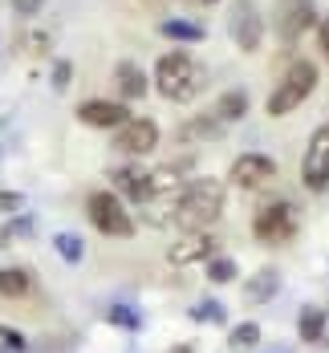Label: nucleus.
<instances>
[{"instance_id":"nucleus-7","label":"nucleus","mask_w":329,"mask_h":353,"mask_svg":"<svg viewBox=\"0 0 329 353\" xmlns=\"http://www.w3.org/2000/svg\"><path fill=\"white\" fill-rule=\"evenodd\" d=\"M228 33L236 41L240 53H256L260 41H264V17L252 0H236L232 4V17H228Z\"/></svg>"},{"instance_id":"nucleus-24","label":"nucleus","mask_w":329,"mask_h":353,"mask_svg":"<svg viewBox=\"0 0 329 353\" xmlns=\"http://www.w3.org/2000/svg\"><path fill=\"white\" fill-rule=\"evenodd\" d=\"M236 276H240V268H236L232 256H212L208 260V281L212 284H232Z\"/></svg>"},{"instance_id":"nucleus-6","label":"nucleus","mask_w":329,"mask_h":353,"mask_svg":"<svg viewBox=\"0 0 329 353\" xmlns=\"http://www.w3.org/2000/svg\"><path fill=\"white\" fill-rule=\"evenodd\" d=\"M313 21H317V4L313 0H277V8H272V25H277V37L285 45H297L313 29Z\"/></svg>"},{"instance_id":"nucleus-1","label":"nucleus","mask_w":329,"mask_h":353,"mask_svg":"<svg viewBox=\"0 0 329 353\" xmlns=\"http://www.w3.org/2000/svg\"><path fill=\"white\" fill-rule=\"evenodd\" d=\"M228 208V187L219 179H191L175 195V223L183 232H203L208 223H216Z\"/></svg>"},{"instance_id":"nucleus-9","label":"nucleus","mask_w":329,"mask_h":353,"mask_svg":"<svg viewBox=\"0 0 329 353\" xmlns=\"http://www.w3.org/2000/svg\"><path fill=\"white\" fill-rule=\"evenodd\" d=\"M277 179V163L268 159V154H240L236 163H232V171H228V183L232 187H240V191H260V187H268Z\"/></svg>"},{"instance_id":"nucleus-10","label":"nucleus","mask_w":329,"mask_h":353,"mask_svg":"<svg viewBox=\"0 0 329 353\" xmlns=\"http://www.w3.org/2000/svg\"><path fill=\"white\" fill-rule=\"evenodd\" d=\"M183 191V163H163L154 171H143V187H139V203H154V199H175Z\"/></svg>"},{"instance_id":"nucleus-23","label":"nucleus","mask_w":329,"mask_h":353,"mask_svg":"<svg viewBox=\"0 0 329 353\" xmlns=\"http://www.w3.org/2000/svg\"><path fill=\"white\" fill-rule=\"evenodd\" d=\"M256 341H260V325H256V321H240V325H236V329L228 333V345H232L236 353L252 350Z\"/></svg>"},{"instance_id":"nucleus-25","label":"nucleus","mask_w":329,"mask_h":353,"mask_svg":"<svg viewBox=\"0 0 329 353\" xmlns=\"http://www.w3.org/2000/svg\"><path fill=\"white\" fill-rule=\"evenodd\" d=\"M191 321H195V325H223V321H228V309H223L219 301H199V305L191 309Z\"/></svg>"},{"instance_id":"nucleus-2","label":"nucleus","mask_w":329,"mask_h":353,"mask_svg":"<svg viewBox=\"0 0 329 353\" xmlns=\"http://www.w3.org/2000/svg\"><path fill=\"white\" fill-rule=\"evenodd\" d=\"M154 85H159V94H163L167 102H191L195 94H203L208 70H203L191 53L171 49V53H163L159 65H154Z\"/></svg>"},{"instance_id":"nucleus-16","label":"nucleus","mask_w":329,"mask_h":353,"mask_svg":"<svg viewBox=\"0 0 329 353\" xmlns=\"http://www.w3.org/2000/svg\"><path fill=\"white\" fill-rule=\"evenodd\" d=\"M219 134H223V122H219L216 114H195L191 122H183L179 130H175L179 142H208V139H219Z\"/></svg>"},{"instance_id":"nucleus-33","label":"nucleus","mask_w":329,"mask_h":353,"mask_svg":"<svg viewBox=\"0 0 329 353\" xmlns=\"http://www.w3.org/2000/svg\"><path fill=\"white\" fill-rule=\"evenodd\" d=\"M171 353H191V350H171Z\"/></svg>"},{"instance_id":"nucleus-3","label":"nucleus","mask_w":329,"mask_h":353,"mask_svg":"<svg viewBox=\"0 0 329 353\" xmlns=\"http://www.w3.org/2000/svg\"><path fill=\"white\" fill-rule=\"evenodd\" d=\"M313 90H317V65H313V61H292L289 70H285V77H281V85L272 90L264 114H268V118H285V114H292Z\"/></svg>"},{"instance_id":"nucleus-30","label":"nucleus","mask_w":329,"mask_h":353,"mask_svg":"<svg viewBox=\"0 0 329 353\" xmlns=\"http://www.w3.org/2000/svg\"><path fill=\"white\" fill-rule=\"evenodd\" d=\"M0 337H4V345H8V350H25V337H21L17 329H4V325H0Z\"/></svg>"},{"instance_id":"nucleus-29","label":"nucleus","mask_w":329,"mask_h":353,"mask_svg":"<svg viewBox=\"0 0 329 353\" xmlns=\"http://www.w3.org/2000/svg\"><path fill=\"white\" fill-rule=\"evenodd\" d=\"M0 208H4V212H21V208H25V199H21L17 191H4V195H0Z\"/></svg>"},{"instance_id":"nucleus-14","label":"nucleus","mask_w":329,"mask_h":353,"mask_svg":"<svg viewBox=\"0 0 329 353\" xmlns=\"http://www.w3.org/2000/svg\"><path fill=\"white\" fill-rule=\"evenodd\" d=\"M114 85H118V94H122L126 102L146 98V73H143V65H134V61H118V65H114Z\"/></svg>"},{"instance_id":"nucleus-15","label":"nucleus","mask_w":329,"mask_h":353,"mask_svg":"<svg viewBox=\"0 0 329 353\" xmlns=\"http://www.w3.org/2000/svg\"><path fill=\"white\" fill-rule=\"evenodd\" d=\"M281 292V272L277 268H260L256 276H248L244 284V305H268Z\"/></svg>"},{"instance_id":"nucleus-22","label":"nucleus","mask_w":329,"mask_h":353,"mask_svg":"<svg viewBox=\"0 0 329 353\" xmlns=\"http://www.w3.org/2000/svg\"><path fill=\"white\" fill-rule=\"evenodd\" d=\"M110 179H114V187H118L122 195H130V199L139 203V187H143V171H139V167H118V171H110Z\"/></svg>"},{"instance_id":"nucleus-5","label":"nucleus","mask_w":329,"mask_h":353,"mask_svg":"<svg viewBox=\"0 0 329 353\" xmlns=\"http://www.w3.org/2000/svg\"><path fill=\"white\" fill-rule=\"evenodd\" d=\"M297 228H301V212H297V203L289 199H277V203H264L252 219V236L260 244L268 248H281L289 244L292 236H297Z\"/></svg>"},{"instance_id":"nucleus-32","label":"nucleus","mask_w":329,"mask_h":353,"mask_svg":"<svg viewBox=\"0 0 329 353\" xmlns=\"http://www.w3.org/2000/svg\"><path fill=\"white\" fill-rule=\"evenodd\" d=\"M321 345H329V321H326V333H321Z\"/></svg>"},{"instance_id":"nucleus-18","label":"nucleus","mask_w":329,"mask_h":353,"mask_svg":"<svg viewBox=\"0 0 329 353\" xmlns=\"http://www.w3.org/2000/svg\"><path fill=\"white\" fill-rule=\"evenodd\" d=\"M212 114H216L223 126L240 122V118L248 114V94H244V90H228V94H219V98H216V110H212Z\"/></svg>"},{"instance_id":"nucleus-31","label":"nucleus","mask_w":329,"mask_h":353,"mask_svg":"<svg viewBox=\"0 0 329 353\" xmlns=\"http://www.w3.org/2000/svg\"><path fill=\"white\" fill-rule=\"evenodd\" d=\"M321 49H326V53H329V17H326V21H321Z\"/></svg>"},{"instance_id":"nucleus-28","label":"nucleus","mask_w":329,"mask_h":353,"mask_svg":"<svg viewBox=\"0 0 329 353\" xmlns=\"http://www.w3.org/2000/svg\"><path fill=\"white\" fill-rule=\"evenodd\" d=\"M41 4H45V0H12L17 17H37V12H41Z\"/></svg>"},{"instance_id":"nucleus-34","label":"nucleus","mask_w":329,"mask_h":353,"mask_svg":"<svg viewBox=\"0 0 329 353\" xmlns=\"http://www.w3.org/2000/svg\"><path fill=\"white\" fill-rule=\"evenodd\" d=\"M199 4H212V0H199Z\"/></svg>"},{"instance_id":"nucleus-27","label":"nucleus","mask_w":329,"mask_h":353,"mask_svg":"<svg viewBox=\"0 0 329 353\" xmlns=\"http://www.w3.org/2000/svg\"><path fill=\"white\" fill-rule=\"evenodd\" d=\"M70 77H73V65L61 57V61H53V90H70Z\"/></svg>"},{"instance_id":"nucleus-19","label":"nucleus","mask_w":329,"mask_h":353,"mask_svg":"<svg viewBox=\"0 0 329 353\" xmlns=\"http://www.w3.org/2000/svg\"><path fill=\"white\" fill-rule=\"evenodd\" d=\"M159 33L167 37V41H183V45H199L208 29L203 25H195V21H179V17H171V21H163L159 25Z\"/></svg>"},{"instance_id":"nucleus-11","label":"nucleus","mask_w":329,"mask_h":353,"mask_svg":"<svg viewBox=\"0 0 329 353\" xmlns=\"http://www.w3.org/2000/svg\"><path fill=\"white\" fill-rule=\"evenodd\" d=\"M118 150H126V154H150L154 146H159V126L150 122V118H126L122 126H118V142H114Z\"/></svg>"},{"instance_id":"nucleus-8","label":"nucleus","mask_w":329,"mask_h":353,"mask_svg":"<svg viewBox=\"0 0 329 353\" xmlns=\"http://www.w3.org/2000/svg\"><path fill=\"white\" fill-rule=\"evenodd\" d=\"M301 183H305L313 195L329 191V122L321 130H313V139H309L305 163H301Z\"/></svg>"},{"instance_id":"nucleus-17","label":"nucleus","mask_w":329,"mask_h":353,"mask_svg":"<svg viewBox=\"0 0 329 353\" xmlns=\"http://www.w3.org/2000/svg\"><path fill=\"white\" fill-rule=\"evenodd\" d=\"M326 309H317V305H305L301 309V317H297V337L305 341V345H317L321 341V333H326Z\"/></svg>"},{"instance_id":"nucleus-4","label":"nucleus","mask_w":329,"mask_h":353,"mask_svg":"<svg viewBox=\"0 0 329 353\" xmlns=\"http://www.w3.org/2000/svg\"><path fill=\"white\" fill-rule=\"evenodd\" d=\"M86 215H90V223L102 236H110V240H130L134 236V219L126 212V203L118 199V191H90Z\"/></svg>"},{"instance_id":"nucleus-26","label":"nucleus","mask_w":329,"mask_h":353,"mask_svg":"<svg viewBox=\"0 0 329 353\" xmlns=\"http://www.w3.org/2000/svg\"><path fill=\"white\" fill-rule=\"evenodd\" d=\"M106 321L110 325H118V329H139V325H143V317H139L130 305H114V309L106 313Z\"/></svg>"},{"instance_id":"nucleus-13","label":"nucleus","mask_w":329,"mask_h":353,"mask_svg":"<svg viewBox=\"0 0 329 353\" xmlns=\"http://www.w3.org/2000/svg\"><path fill=\"white\" fill-rule=\"evenodd\" d=\"M77 118L86 126H94V130H118L130 118V110L122 106V102H110V98H90V102L77 106Z\"/></svg>"},{"instance_id":"nucleus-12","label":"nucleus","mask_w":329,"mask_h":353,"mask_svg":"<svg viewBox=\"0 0 329 353\" xmlns=\"http://www.w3.org/2000/svg\"><path fill=\"white\" fill-rule=\"evenodd\" d=\"M216 236L203 228V232H183L179 244H171V252H167V260L175 264V268H187V264H199V260H212L216 256Z\"/></svg>"},{"instance_id":"nucleus-21","label":"nucleus","mask_w":329,"mask_h":353,"mask_svg":"<svg viewBox=\"0 0 329 353\" xmlns=\"http://www.w3.org/2000/svg\"><path fill=\"white\" fill-rule=\"evenodd\" d=\"M53 248H57V256H61L66 264H81V256H86L81 236H73V232H57V236H53Z\"/></svg>"},{"instance_id":"nucleus-20","label":"nucleus","mask_w":329,"mask_h":353,"mask_svg":"<svg viewBox=\"0 0 329 353\" xmlns=\"http://www.w3.org/2000/svg\"><path fill=\"white\" fill-rule=\"evenodd\" d=\"M33 276L29 268H0V296H29Z\"/></svg>"}]
</instances>
